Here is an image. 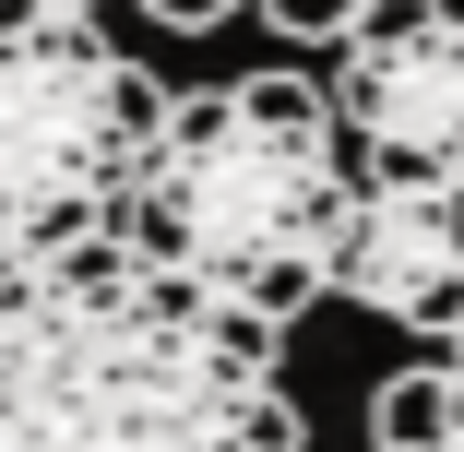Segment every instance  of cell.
Returning a JSON list of instances; mask_svg holds the SVG:
<instances>
[{"instance_id": "cell-1", "label": "cell", "mask_w": 464, "mask_h": 452, "mask_svg": "<svg viewBox=\"0 0 464 452\" xmlns=\"http://www.w3.org/2000/svg\"><path fill=\"white\" fill-rule=\"evenodd\" d=\"M274 345L131 238L0 262V452H310Z\"/></svg>"}, {"instance_id": "cell-2", "label": "cell", "mask_w": 464, "mask_h": 452, "mask_svg": "<svg viewBox=\"0 0 464 452\" xmlns=\"http://www.w3.org/2000/svg\"><path fill=\"white\" fill-rule=\"evenodd\" d=\"M345 203H357V155L334 120V83L238 72V83H203V96H167V131L131 178L120 238L155 274L203 286L215 310L286 333L334 298Z\"/></svg>"}, {"instance_id": "cell-3", "label": "cell", "mask_w": 464, "mask_h": 452, "mask_svg": "<svg viewBox=\"0 0 464 452\" xmlns=\"http://www.w3.org/2000/svg\"><path fill=\"white\" fill-rule=\"evenodd\" d=\"M167 131V83L96 36V13L0 24V262L120 238Z\"/></svg>"}, {"instance_id": "cell-4", "label": "cell", "mask_w": 464, "mask_h": 452, "mask_svg": "<svg viewBox=\"0 0 464 452\" xmlns=\"http://www.w3.org/2000/svg\"><path fill=\"white\" fill-rule=\"evenodd\" d=\"M357 178H464V0H357L334 36Z\"/></svg>"}, {"instance_id": "cell-5", "label": "cell", "mask_w": 464, "mask_h": 452, "mask_svg": "<svg viewBox=\"0 0 464 452\" xmlns=\"http://www.w3.org/2000/svg\"><path fill=\"white\" fill-rule=\"evenodd\" d=\"M334 298L452 345L464 322V178H357L334 238Z\"/></svg>"}, {"instance_id": "cell-6", "label": "cell", "mask_w": 464, "mask_h": 452, "mask_svg": "<svg viewBox=\"0 0 464 452\" xmlns=\"http://www.w3.org/2000/svg\"><path fill=\"white\" fill-rule=\"evenodd\" d=\"M369 452H452V357L393 370L369 393Z\"/></svg>"}, {"instance_id": "cell-7", "label": "cell", "mask_w": 464, "mask_h": 452, "mask_svg": "<svg viewBox=\"0 0 464 452\" xmlns=\"http://www.w3.org/2000/svg\"><path fill=\"white\" fill-rule=\"evenodd\" d=\"M262 24H274V36H310V48H334V36L357 24V0H262Z\"/></svg>"}, {"instance_id": "cell-8", "label": "cell", "mask_w": 464, "mask_h": 452, "mask_svg": "<svg viewBox=\"0 0 464 452\" xmlns=\"http://www.w3.org/2000/svg\"><path fill=\"white\" fill-rule=\"evenodd\" d=\"M143 13H155L167 36H203V24H227V13H238V0H143Z\"/></svg>"}, {"instance_id": "cell-9", "label": "cell", "mask_w": 464, "mask_h": 452, "mask_svg": "<svg viewBox=\"0 0 464 452\" xmlns=\"http://www.w3.org/2000/svg\"><path fill=\"white\" fill-rule=\"evenodd\" d=\"M36 13H60V0H0V24H36Z\"/></svg>"}, {"instance_id": "cell-10", "label": "cell", "mask_w": 464, "mask_h": 452, "mask_svg": "<svg viewBox=\"0 0 464 452\" xmlns=\"http://www.w3.org/2000/svg\"><path fill=\"white\" fill-rule=\"evenodd\" d=\"M60 13H96V0H60Z\"/></svg>"}]
</instances>
